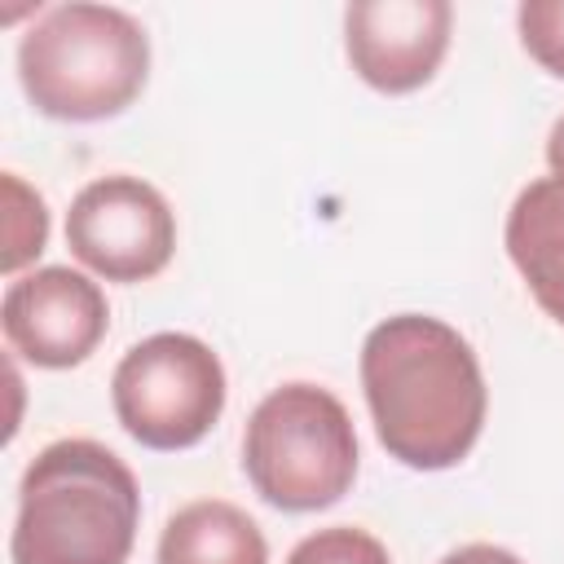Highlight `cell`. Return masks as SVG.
<instances>
[{"label":"cell","mask_w":564,"mask_h":564,"mask_svg":"<svg viewBox=\"0 0 564 564\" xmlns=\"http://www.w3.org/2000/svg\"><path fill=\"white\" fill-rule=\"evenodd\" d=\"M66 247L88 273L106 282H150L172 264L176 216L150 181L110 172L70 198Z\"/></svg>","instance_id":"obj_6"},{"label":"cell","mask_w":564,"mask_h":564,"mask_svg":"<svg viewBox=\"0 0 564 564\" xmlns=\"http://www.w3.org/2000/svg\"><path fill=\"white\" fill-rule=\"evenodd\" d=\"M0 185H4V256H0V269L9 278H18L48 247V207L18 172H4Z\"/></svg>","instance_id":"obj_11"},{"label":"cell","mask_w":564,"mask_h":564,"mask_svg":"<svg viewBox=\"0 0 564 564\" xmlns=\"http://www.w3.org/2000/svg\"><path fill=\"white\" fill-rule=\"evenodd\" d=\"M0 330L22 361L40 370H70L106 339L110 304L88 273L70 264H44L4 286Z\"/></svg>","instance_id":"obj_7"},{"label":"cell","mask_w":564,"mask_h":564,"mask_svg":"<svg viewBox=\"0 0 564 564\" xmlns=\"http://www.w3.org/2000/svg\"><path fill=\"white\" fill-rule=\"evenodd\" d=\"M225 366L198 335L159 330L132 344L110 375L119 427L159 454L198 445L225 414Z\"/></svg>","instance_id":"obj_5"},{"label":"cell","mask_w":564,"mask_h":564,"mask_svg":"<svg viewBox=\"0 0 564 564\" xmlns=\"http://www.w3.org/2000/svg\"><path fill=\"white\" fill-rule=\"evenodd\" d=\"M449 0H357L344 9V53L361 84L388 97L432 84L449 53Z\"/></svg>","instance_id":"obj_8"},{"label":"cell","mask_w":564,"mask_h":564,"mask_svg":"<svg viewBox=\"0 0 564 564\" xmlns=\"http://www.w3.org/2000/svg\"><path fill=\"white\" fill-rule=\"evenodd\" d=\"M524 53L555 79H564V0H529L516 9Z\"/></svg>","instance_id":"obj_13"},{"label":"cell","mask_w":564,"mask_h":564,"mask_svg":"<svg viewBox=\"0 0 564 564\" xmlns=\"http://www.w3.org/2000/svg\"><path fill=\"white\" fill-rule=\"evenodd\" d=\"M361 392L379 445L410 471L458 467L489 414L476 348L441 317L397 313L361 339Z\"/></svg>","instance_id":"obj_1"},{"label":"cell","mask_w":564,"mask_h":564,"mask_svg":"<svg viewBox=\"0 0 564 564\" xmlns=\"http://www.w3.org/2000/svg\"><path fill=\"white\" fill-rule=\"evenodd\" d=\"M436 564H524V560L494 542H467V546H454L449 555H441Z\"/></svg>","instance_id":"obj_14"},{"label":"cell","mask_w":564,"mask_h":564,"mask_svg":"<svg viewBox=\"0 0 564 564\" xmlns=\"http://www.w3.org/2000/svg\"><path fill=\"white\" fill-rule=\"evenodd\" d=\"M286 564H392V555L375 533L357 524H330V529L300 538Z\"/></svg>","instance_id":"obj_12"},{"label":"cell","mask_w":564,"mask_h":564,"mask_svg":"<svg viewBox=\"0 0 564 564\" xmlns=\"http://www.w3.org/2000/svg\"><path fill=\"white\" fill-rule=\"evenodd\" d=\"M150 79V35L115 4H57L18 40V84L57 123L123 115Z\"/></svg>","instance_id":"obj_3"},{"label":"cell","mask_w":564,"mask_h":564,"mask_svg":"<svg viewBox=\"0 0 564 564\" xmlns=\"http://www.w3.org/2000/svg\"><path fill=\"white\" fill-rule=\"evenodd\" d=\"M141 524L132 467L88 436L44 445L18 480L13 564H128Z\"/></svg>","instance_id":"obj_2"},{"label":"cell","mask_w":564,"mask_h":564,"mask_svg":"<svg viewBox=\"0 0 564 564\" xmlns=\"http://www.w3.org/2000/svg\"><path fill=\"white\" fill-rule=\"evenodd\" d=\"M546 167H551V181L564 185V115L546 132Z\"/></svg>","instance_id":"obj_15"},{"label":"cell","mask_w":564,"mask_h":564,"mask_svg":"<svg viewBox=\"0 0 564 564\" xmlns=\"http://www.w3.org/2000/svg\"><path fill=\"white\" fill-rule=\"evenodd\" d=\"M154 564H269V542L242 507L198 498L167 516Z\"/></svg>","instance_id":"obj_10"},{"label":"cell","mask_w":564,"mask_h":564,"mask_svg":"<svg viewBox=\"0 0 564 564\" xmlns=\"http://www.w3.org/2000/svg\"><path fill=\"white\" fill-rule=\"evenodd\" d=\"M502 242L538 308L564 326V185L529 181L507 212Z\"/></svg>","instance_id":"obj_9"},{"label":"cell","mask_w":564,"mask_h":564,"mask_svg":"<svg viewBox=\"0 0 564 564\" xmlns=\"http://www.w3.org/2000/svg\"><path fill=\"white\" fill-rule=\"evenodd\" d=\"M357 432L344 401L317 383H282L247 419L242 471L251 489L286 511L308 516L335 507L357 480Z\"/></svg>","instance_id":"obj_4"}]
</instances>
